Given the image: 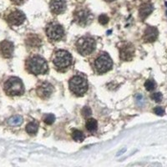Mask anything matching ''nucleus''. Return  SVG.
I'll return each instance as SVG.
<instances>
[{
  "mask_svg": "<svg viewBox=\"0 0 167 167\" xmlns=\"http://www.w3.org/2000/svg\"><path fill=\"white\" fill-rule=\"evenodd\" d=\"M14 49L13 43L8 40H4L0 43V52L4 58H10L12 57Z\"/></svg>",
  "mask_w": 167,
  "mask_h": 167,
  "instance_id": "12",
  "label": "nucleus"
},
{
  "mask_svg": "<svg viewBox=\"0 0 167 167\" xmlns=\"http://www.w3.org/2000/svg\"><path fill=\"white\" fill-rule=\"evenodd\" d=\"M91 114H92V111L89 107H88V106H85V107L83 108L82 115H84V117L87 118V117H89V115H91Z\"/></svg>",
  "mask_w": 167,
  "mask_h": 167,
  "instance_id": "23",
  "label": "nucleus"
},
{
  "mask_svg": "<svg viewBox=\"0 0 167 167\" xmlns=\"http://www.w3.org/2000/svg\"><path fill=\"white\" fill-rule=\"evenodd\" d=\"M38 129H39V125H38L37 122L34 121L30 122L26 126V131L30 134H36Z\"/></svg>",
  "mask_w": 167,
  "mask_h": 167,
  "instance_id": "17",
  "label": "nucleus"
},
{
  "mask_svg": "<svg viewBox=\"0 0 167 167\" xmlns=\"http://www.w3.org/2000/svg\"><path fill=\"white\" fill-rule=\"evenodd\" d=\"M154 112L157 115H160V116H162V115H165V110L161 107H156L155 108Z\"/></svg>",
  "mask_w": 167,
  "mask_h": 167,
  "instance_id": "26",
  "label": "nucleus"
},
{
  "mask_svg": "<svg viewBox=\"0 0 167 167\" xmlns=\"http://www.w3.org/2000/svg\"><path fill=\"white\" fill-rule=\"evenodd\" d=\"M158 30L155 27L148 26L144 30L143 39L145 42H154L158 38Z\"/></svg>",
  "mask_w": 167,
  "mask_h": 167,
  "instance_id": "14",
  "label": "nucleus"
},
{
  "mask_svg": "<svg viewBox=\"0 0 167 167\" xmlns=\"http://www.w3.org/2000/svg\"><path fill=\"white\" fill-rule=\"evenodd\" d=\"M25 19V14L22 11L15 10L9 14V16L7 17V21L12 25H20L24 22Z\"/></svg>",
  "mask_w": 167,
  "mask_h": 167,
  "instance_id": "10",
  "label": "nucleus"
},
{
  "mask_svg": "<svg viewBox=\"0 0 167 167\" xmlns=\"http://www.w3.org/2000/svg\"><path fill=\"white\" fill-rule=\"evenodd\" d=\"M27 67L29 71L33 75H43L49 70V66L46 60L40 56H33L29 59Z\"/></svg>",
  "mask_w": 167,
  "mask_h": 167,
  "instance_id": "1",
  "label": "nucleus"
},
{
  "mask_svg": "<svg viewBox=\"0 0 167 167\" xmlns=\"http://www.w3.org/2000/svg\"><path fill=\"white\" fill-rule=\"evenodd\" d=\"M12 1V3H13L14 4H17V5H21V4H23L26 0H11Z\"/></svg>",
  "mask_w": 167,
  "mask_h": 167,
  "instance_id": "28",
  "label": "nucleus"
},
{
  "mask_svg": "<svg viewBox=\"0 0 167 167\" xmlns=\"http://www.w3.org/2000/svg\"><path fill=\"white\" fill-rule=\"evenodd\" d=\"M43 120L45 122V124L47 125H52L53 123L55 120V116L52 114H49V115H46L44 116V119Z\"/></svg>",
  "mask_w": 167,
  "mask_h": 167,
  "instance_id": "22",
  "label": "nucleus"
},
{
  "mask_svg": "<svg viewBox=\"0 0 167 167\" xmlns=\"http://www.w3.org/2000/svg\"><path fill=\"white\" fill-rule=\"evenodd\" d=\"M113 65L111 58L106 53H103L99 56V58L95 61V69L99 74L108 72L110 70Z\"/></svg>",
  "mask_w": 167,
  "mask_h": 167,
  "instance_id": "6",
  "label": "nucleus"
},
{
  "mask_svg": "<svg viewBox=\"0 0 167 167\" xmlns=\"http://www.w3.org/2000/svg\"><path fill=\"white\" fill-rule=\"evenodd\" d=\"M153 6L151 3H144L139 10L140 17L142 20H144L153 11Z\"/></svg>",
  "mask_w": 167,
  "mask_h": 167,
  "instance_id": "15",
  "label": "nucleus"
},
{
  "mask_svg": "<svg viewBox=\"0 0 167 167\" xmlns=\"http://www.w3.org/2000/svg\"><path fill=\"white\" fill-rule=\"evenodd\" d=\"M136 102H137V104L140 106H141V105H143V104H144V98H143V96L142 95H137V97H136Z\"/></svg>",
  "mask_w": 167,
  "mask_h": 167,
  "instance_id": "27",
  "label": "nucleus"
},
{
  "mask_svg": "<svg viewBox=\"0 0 167 167\" xmlns=\"http://www.w3.org/2000/svg\"><path fill=\"white\" fill-rule=\"evenodd\" d=\"M76 46L79 54L83 55H88L95 49L96 43L91 37H83L79 39Z\"/></svg>",
  "mask_w": 167,
  "mask_h": 167,
  "instance_id": "4",
  "label": "nucleus"
},
{
  "mask_svg": "<svg viewBox=\"0 0 167 167\" xmlns=\"http://www.w3.org/2000/svg\"><path fill=\"white\" fill-rule=\"evenodd\" d=\"M72 137L75 141H78V142H81V141L85 140V135L83 134V132L80 130H78L73 131Z\"/></svg>",
  "mask_w": 167,
  "mask_h": 167,
  "instance_id": "19",
  "label": "nucleus"
},
{
  "mask_svg": "<svg viewBox=\"0 0 167 167\" xmlns=\"http://www.w3.org/2000/svg\"><path fill=\"white\" fill-rule=\"evenodd\" d=\"M72 63V55L68 51L59 50L54 57V64L58 69H65Z\"/></svg>",
  "mask_w": 167,
  "mask_h": 167,
  "instance_id": "5",
  "label": "nucleus"
},
{
  "mask_svg": "<svg viewBox=\"0 0 167 167\" xmlns=\"http://www.w3.org/2000/svg\"><path fill=\"white\" fill-rule=\"evenodd\" d=\"M155 86H156V84L153 79H148V80H146V82L144 83V87L148 91L154 90L155 89Z\"/></svg>",
  "mask_w": 167,
  "mask_h": 167,
  "instance_id": "21",
  "label": "nucleus"
},
{
  "mask_svg": "<svg viewBox=\"0 0 167 167\" xmlns=\"http://www.w3.org/2000/svg\"><path fill=\"white\" fill-rule=\"evenodd\" d=\"M105 1H107V2H112V1H114V0H105Z\"/></svg>",
  "mask_w": 167,
  "mask_h": 167,
  "instance_id": "29",
  "label": "nucleus"
},
{
  "mask_svg": "<svg viewBox=\"0 0 167 167\" xmlns=\"http://www.w3.org/2000/svg\"><path fill=\"white\" fill-rule=\"evenodd\" d=\"M26 43L30 47H40L41 45V40L35 34H31L27 38Z\"/></svg>",
  "mask_w": 167,
  "mask_h": 167,
  "instance_id": "16",
  "label": "nucleus"
},
{
  "mask_svg": "<svg viewBox=\"0 0 167 167\" xmlns=\"http://www.w3.org/2000/svg\"><path fill=\"white\" fill-rule=\"evenodd\" d=\"M97 126H98V124L95 119H89L86 122V128L89 131L94 132L97 130Z\"/></svg>",
  "mask_w": 167,
  "mask_h": 167,
  "instance_id": "18",
  "label": "nucleus"
},
{
  "mask_svg": "<svg viewBox=\"0 0 167 167\" xmlns=\"http://www.w3.org/2000/svg\"><path fill=\"white\" fill-rule=\"evenodd\" d=\"M50 9L52 13L55 14H60L64 13L66 9L65 0H52L50 3Z\"/></svg>",
  "mask_w": 167,
  "mask_h": 167,
  "instance_id": "13",
  "label": "nucleus"
},
{
  "mask_svg": "<svg viewBox=\"0 0 167 167\" xmlns=\"http://www.w3.org/2000/svg\"><path fill=\"white\" fill-rule=\"evenodd\" d=\"M151 99L155 100V102H161V99H162V95L161 93H154L151 95Z\"/></svg>",
  "mask_w": 167,
  "mask_h": 167,
  "instance_id": "24",
  "label": "nucleus"
},
{
  "mask_svg": "<svg viewBox=\"0 0 167 167\" xmlns=\"http://www.w3.org/2000/svg\"><path fill=\"white\" fill-rule=\"evenodd\" d=\"M23 122V119L19 115H15V116H13L9 120V124L11 125H19L22 124Z\"/></svg>",
  "mask_w": 167,
  "mask_h": 167,
  "instance_id": "20",
  "label": "nucleus"
},
{
  "mask_svg": "<svg viewBox=\"0 0 167 167\" xmlns=\"http://www.w3.org/2000/svg\"><path fill=\"white\" fill-rule=\"evenodd\" d=\"M4 91L9 95H20L24 91L22 80L17 77H11L4 84Z\"/></svg>",
  "mask_w": 167,
  "mask_h": 167,
  "instance_id": "2",
  "label": "nucleus"
},
{
  "mask_svg": "<svg viewBox=\"0 0 167 167\" xmlns=\"http://www.w3.org/2000/svg\"><path fill=\"white\" fill-rule=\"evenodd\" d=\"M99 22L103 24V25H105L106 23H108L109 22V18L107 15H105V14H102L99 16Z\"/></svg>",
  "mask_w": 167,
  "mask_h": 167,
  "instance_id": "25",
  "label": "nucleus"
},
{
  "mask_svg": "<svg viewBox=\"0 0 167 167\" xmlns=\"http://www.w3.org/2000/svg\"><path fill=\"white\" fill-rule=\"evenodd\" d=\"M70 90L77 95H83L88 90V82L85 77L76 75L69 81Z\"/></svg>",
  "mask_w": 167,
  "mask_h": 167,
  "instance_id": "3",
  "label": "nucleus"
},
{
  "mask_svg": "<svg viewBox=\"0 0 167 167\" xmlns=\"http://www.w3.org/2000/svg\"><path fill=\"white\" fill-rule=\"evenodd\" d=\"M134 54V48L130 43H122L121 47H120V59L124 61H129L133 59Z\"/></svg>",
  "mask_w": 167,
  "mask_h": 167,
  "instance_id": "9",
  "label": "nucleus"
},
{
  "mask_svg": "<svg viewBox=\"0 0 167 167\" xmlns=\"http://www.w3.org/2000/svg\"><path fill=\"white\" fill-rule=\"evenodd\" d=\"M54 91V88L51 84L48 82H43L41 85H39L37 89V94L40 98L47 99L51 95V94Z\"/></svg>",
  "mask_w": 167,
  "mask_h": 167,
  "instance_id": "11",
  "label": "nucleus"
},
{
  "mask_svg": "<svg viewBox=\"0 0 167 167\" xmlns=\"http://www.w3.org/2000/svg\"><path fill=\"white\" fill-rule=\"evenodd\" d=\"M91 19V13L87 9H79L75 13V21L81 26L87 25Z\"/></svg>",
  "mask_w": 167,
  "mask_h": 167,
  "instance_id": "8",
  "label": "nucleus"
},
{
  "mask_svg": "<svg viewBox=\"0 0 167 167\" xmlns=\"http://www.w3.org/2000/svg\"><path fill=\"white\" fill-rule=\"evenodd\" d=\"M46 33L50 40L58 41L64 37V30L63 27L58 23H50L46 29Z\"/></svg>",
  "mask_w": 167,
  "mask_h": 167,
  "instance_id": "7",
  "label": "nucleus"
}]
</instances>
